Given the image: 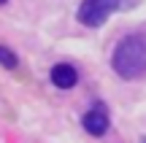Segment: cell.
<instances>
[{"instance_id":"cell-3","label":"cell","mask_w":146,"mask_h":143,"mask_svg":"<svg viewBox=\"0 0 146 143\" xmlns=\"http://www.w3.org/2000/svg\"><path fill=\"white\" fill-rule=\"evenodd\" d=\"M81 124H84V130H87L89 135H95V138L106 135V130H108V111H106V105L103 103H95V105L84 113Z\"/></svg>"},{"instance_id":"cell-1","label":"cell","mask_w":146,"mask_h":143,"mask_svg":"<svg viewBox=\"0 0 146 143\" xmlns=\"http://www.w3.org/2000/svg\"><path fill=\"white\" fill-rule=\"evenodd\" d=\"M111 68L125 81L146 76V32L125 35L111 54Z\"/></svg>"},{"instance_id":"cell-6","label":"cell","mask_w":146,"mask_h":143,"mask_svg":"<svg viewBox=\"0 0 146 143\" xmlns=\"http://www.w3.org/2000/svg\"><path fill=\"white\" fill-rule=\"evenodd\" d=\"M3 3H8V0H0V5H3Z\"/></svg>"},{"instance_id":"cell-2","label":"cell","mask_w":146,"mask_h":143,"mask_svg":"<svg viewBox=\"0 0 146 143\" xmlns=\"http://www.w3.org/2000/svg\"><path fill=\"white\" fill-rule=\"evenodd\" d=\"M127 0H81L78 5V22L87 27H100L114 11L125 8Z\"/></svg>"},{"instance_id":"cell-4","label":"cell","mask_w":146,"mask_h":143,"mask_svg":"<svg viewBox=\"0 0 146 143\" xmlns=\"http://www.w3.org/2000/svg\"><path fill=\"white\" fill-rule=\"evenodd\" d=\"M49 78H52V84L57 89H73L76 81H78V70L73 65H68V62H57L49 70Z\"/></svg>"},{"instance_id":"cell-5","label":"cell","mask_w":146,"mask_h":143,"mask_svg":"<svg viewBox=\"0 0 146 143\" xmlns=\"http://www.w3.org/2000/svg\"><path fill=\"white\" fill-rule=\"evenodd\" d=\"M0 65H3V68H8V70H14L16 65H19V57H16L8 46H3V43H0Z\"/></svg>"}]
</instances>
